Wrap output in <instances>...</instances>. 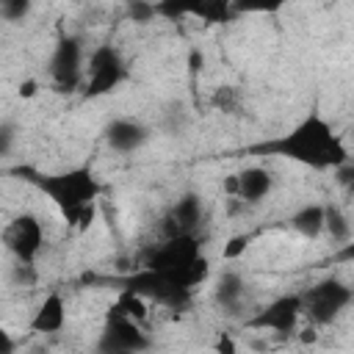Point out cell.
<instances>
[{"label": "cell", "mask_w": 354, "mask_h": 354, "mask_svg": "<svg viewBox=\"0 0 354 354\" xmlns=\"http://www.w3.org/2000/svg\"><path fill=\"white\" fill-rule=\"evenodd\" d=\"M260 149L290 158L310 169H337L348 160V152H346L340 136L318 113H310L290 133H285L282 138H277L271 144H263Z\"/></svg>", "instance_id": "6da1fadb"}, {"label": "cell", "mask_w": 354, "mask_h": 354, "mask_svg": "<svg viewBox=\"0 0 354 354\" xmlns=\"http://www.w3.org/2000/svg\"><path fill=\"white\" fill-rule=\"evenodd\" d=\"M19 174H28V180L44 191L66 216L72 224H86L91 218V205L100 194V183L88 169H72L61 174H39L30 169H17Z\"/></svg>", "instance_id": "7a4b0ae2"}, {"label": "cell", "mask_w": 354, "mask_h": 354, "mask_svg": "<svg viewBox=\"0 0 354 354\" xmlns=\"http://www.w3.org/2000/svg\"><path fill=\"white\" fill-rule=\"evenodd\" d=\"M124 290H130L141 299H149L155 304H163L169 310H185L191 304V293H194L174 277H169L163 271H152V268H138L133 277H127Z\"/></svg>", "instance_id": "3957f363"}, {"label": "cell", "mask_w": 354, "mask_h": 354, "mask_svg": "<svg viewBox=\"0 0 354 354\" xmlns=\"http://www.w3.org/2000/svg\"><path fill=\"white\" fill-rule=\"evenodd\" d=\"M124 77H127V66H124L119 50L111 47V44H100L88 55V66H86V77H83V94L86 97L108 94Z\"/></svg>", "instance_id": "277c9868"}, {"label": "cell", "mask_w": 354, "mask_h": 354, "mask_svg": "<svg viewBox=\"0 0 354 354\" xmlns=\"http://www.w3.org/2000/svg\"><path fill=\"white\" fill-rule=\"evenodd\" d=\"M50 77L58 91H75L83 86V41L80 36H61L50 55Z\"/></svg>", "instance_id": "5b68a950"}, {"label": "cell", "mask_w": 354, "mask_h": 354, "mask_svg": "<svg viewBox=\"0 0 354 354\" xmlns=\"http://www.w3.org/2000/svg\"><path fill=\"white\" fill-rule=\"evenodd\" d=\"M354 299V290L340 279H324L301 293V307L313 324H329Z\"/></svg>", "instance_id": "8992f818"}, {"label": "cell", "mask_w": 354, "mask_h": 354, "mask_svg": "<svg viewBox=\"0 0 354 354\" xmlns=\"http://www.w3.org/2000/svg\"><path fill=\"white\" fill-rule=\"evenodd\" d=\"M3 243H6V249L11 252V257H14L17 263H33L36 254L41 252L44 230H41V224L36 221V216L22 213V216H17L14 221L6 224V230H3Z\"/></svg>", "instance_id": "52a82bcc"}, {"label": "cell", "mask_w": 354, "mask_h": 354, "mask_svg": "<svg viewBox=\"0 0 354 354\" xmlns=\"http://www.w3.org/2000/svg\"><path fill=\"white\" fill-rule=\"evenodd\" d=\"M149 343L152 340L141 332L138 321H133V318L111 310L108 313V321L102 326V335H100L97 348L100 351H136V354H141V351L149 348Z\"/></svg>", "instance_id": "ba28073f"}, {"label": "cell", "mask_w": 354, "mask_h": 354, "mask_svg": "<svg viewBox=\"0 0 354 354\" xmlns=\"http://www.w3.org/2000/svg\"><path fill=\"white\" fill-rule=\"evenodd\" d=\"M205 221V202L199 194L188 191L183 194L169 213L163 216V235L166 238H185V235H196L199 227Z\"/></svg>", "instance_id": "9c48e42d"}, {"label": "cell", "mask_w": 354, "mask_h": 354, "mask_svg": "<svg viewBox=\"0 0 354 354\" xmlns=\"http://www.w3.org/2000/svg\"><path fill=\"white\" fill-rule=\"evenodd\" d=\"M301 313H304V307H301V293L279 296V299H274L266 310H260V313L249 321V326H254V329H271V332L285 335V332H293L296 318H299Z\"/></svg>", "instance_id": "30bf717a"}, {"label": "cell", "mask_w": 354, "mask_h": 354, "mask_svg": "<svg viewBox=\"0 0 354 354\" xmlns=\"http://www.w3.org/2000/svg\"><path fill=\"white\" fill-rule=\"evenodd\" d=\"M147 141H149V127L141 124L138 119H113L105 127V144L113 152L130 155V152L141 149Z\"/></svg>", "instance_id": "8fae6325"}, {"label": "cell", "mask_w": 354, "mask_h": 354, "mask_svg": "<svg viewBox=\"0 0 354 354\" xmlns=\"http://www.w3.org/2000/svg\"><path fill=\"white\" fill-rule=\"evenodd\" d=\"M238 180V188H235V196L246 205H257L263 202L268 194H271V185H274V177L266 166H249L243 171L235 174Z\"/></svg>", "instance_id": "7c38bea8"}, {"label": "cell", "mask_w": 354, "mask_h": 354, "mask_svg": "<svg viewBox=\"0 0 354 354\" xmlns=\"http://www.w3.org/2000/svg\"><path fill=\"white\" fill-rule=\"evenodd\" d=\"M64 324H66V304H64L61 293L44 296L36 315L30 318V329L39 332V335H55V332L64 329Z\"/></svg>", "instance_id": "4fadbf2b"}, {"label": "cell", "mask_w": 354, "mask_h": 354, "mask_svg": "<svg viewBox=\"0 0 354 354\" xmlns=\"http://www.w3.org/2000/svg\"><path fill=\"white\" fill-rule=\"evenodd\" d=\"M243 293H246V285H243L241 274H235V271H224L216 282V290H213L216 304L224 307V310H235L241 304Z\"/></svg>", "instance_id": "5bb4252c"}, {"label": "cell", "mask_w": 354, "mask_h": 354, "mask_svg": "<svg viewBox=\"0 0 354 354\" xmlns=\"http://www.w3.org/2000/svg\"><path fill=\"white\" fill-rule=\"evenodd\" d=\"M324 205H304L290 216V227L304 238H318L324 232Z\"/></svg>", "instance_id": "9a60e30c"}, {"label": "cell", "mask_w": 354, "mask_h": 354, "mask_svg": "<svg viewBox=\"0 0 354 354\" xmlns=\"http://www.w3.org/2000/svg\"><path fill=\"white\" fill-rule=\"evenodd\" d=\"M324 213H326V218H324V232H326L335 243L348 241V238H351V224H348L346 213H343L337 205H324Z\"/></svg>", "instance_id": "2e32d148"}, {"label": "cell", "mask_w": 354, "mask_h": 354, "mask_svg": "<svg viewBox=\"0 0 354 354\" xmlns=\"http://www.w3.org/2000/svg\"><path fill=\"white\" fill-rule=\"evenodd\" d=\"M160 124H163L166 133L180 136V133L185 130V124H188V111H185V105H183V102H169V105L160 111Z\"/></svg>", "instance_id": "e0dca14e"}, {"label": "cell", "mask_w": 354, "mask_h": 354, "mask_svg": "<svg viewBox=\"0 0 354 354\" xmlns=\"http://www.w3.org/2000/svg\"><path fill=\"white\" fill-rule=\"evenodd\" d=\"M144 301L147 299H141V296H136L130 290H122L119 299H116V304H113V310L122 313V315H127V318H133V321H144L147 318V304Z\"/></svg>", "instance_id": "ac0fdd59"}, {"label": "cell", "mask_w": 354, "mask_h": 354, "mask_svg": "<svg viewBox=\"0 0 354 354\" xmlns=\"http://www.w3.org/2000/svg\"><path fill=\"white\" fill-rule=\"evenodd\" d=\"M213 108H218V111H224V113H235V111L241 108V94H238V88H232V86L216 88V94H213Z\"/></svg>", "instance_id": "d6986e66"}, {"label": "cell", "mask_w": 354, "mask_h": 354, "mask_svg": "<svg viewBox=\"0 0 354 354\" xmlns=\"http://www.w3.org/2000/svg\"><path fill=\"white\" fill-rule=\"evenodd\" d=\"M30 14V0H0V17L6 22H22Z\"/></svg>", "instance_id": "ffe728a7"}, {"label": "cell", "mask_w": 354, "mask_h": 354, "mask_svg": "<svg viewBox=\"0 0 354 354\" xmlns=\"http://www.w3.org/2000/svg\"><path fill=\"white\" fill-rule=\"evenodd\" d=\"M127 17H130L133 22H138V25L152 22V19L158 17V6L144 3V0H133V3H127Z\"/></svg>", "instance_id": "44dd1931"}, {"label": "cell", "mask_w": 354, "mask_h": 354, "mask_svg": "<svg viewBox=\"0 0 354 354\" xmlns=\"http://www.w3.org/2000/svg\"><path fill=\"white\" fill-rule=\"evenodd\" d=\"M14 138H17V124L11 119H3L0 122V158H8L11 155Z\"/></svg>", "instance_id": "7402d4cb"}, {"label": "cell", "mask_w": 354, "mask_h": 354, "mask_svg": "<svg viewBox=\"0 0 354 354\" xmlns=\"http://www.w3.org/2000/svg\"><path fill=\"white\" fill-rule=\"evenodd\" d=\"M11 279H14L17 285H33V282H36V271H33V263H14Z\"/></svg>", "instance_id": "603a6c76"}, {"label": "cell", "mask_w": 354, "mask_h": 354, "mask_svg": "<svg viewBox=\"0 0 354 354\" xmlns=\"http://www.w3.org/2000/svg\"><path fill=\"white\" fill-rule=\"evenodd\" d=\"M335 177H337V183H340V185L354 188V160L348 158L343 166H337V169H335Z\"/></svg>", "instance_id": "cb8c5ba5"}, {"label": "cell", "mask_w": 354, "mask_h": 354, "mask_svg": "<svg viewBox=\"0 0 354 354\" xmlns=\"http://www.w3.org/2000/svg\"><path fill=\"white\" fill-rule=\"evenodd\" d=\"M158 14H166V17L177 19V17H183V8H180V6H171V3H160V6H158Z\"/></svg>", "instance_id": "d4e9b609"}, {"label": "cell", "mask_w": 354, "mask_h": 354, "mask_svg": "<svg viewBox=\"0 0 354 354\" xmlns=\"http://www.w3.org/2000/svg\"><path fill=\"white\" fill-rule=\"evenodd\" d=\"M0 340H3V348H0V354H14V348H17L14 337H11L8 332H0Z\"/></svg>", "instance_id": "484cf974"}, {"label": "cell", "mask_w": 354, "mask_h": 354, "mask_svg": "<svg viewBox=\"0 0 354 354\" xmlns=\"http://www.w3.org/2000/svg\"><path fill=\"white\" fill-rule=\"evenodd\" d=\"M19 94H22V97H33V94H36V83H33V80H25V83L19 86Z\"/></svg>", "instance_id": "4316f807"}, {"label": "cell", "mask_w": 354, "mask_h": 354, "mask_svg": "<svg viewBox=\"0 0 354 354\" xmlns=\"http://www.w3.org/2000/svg\"><path fill=\"white\" fill-rule=\"evenodd\" d=\"M196 69H202V53L191 50V72H196Z\"/></svg>", "instance_id": "83f0119b"}, {"label": "cell", "mask_w": 354, "mask_h": 354, "mask_svg": "<svg viewBox=\"0 0 354 354\" xmlns=\"http://www.w3.org/2000/svg\"><path fill=\"white\" fill-rule=\"evenodd\" d=\"M301 340H315V332H313V329H304V335H301Z\"/></svg>", "instance_id": "f1b7e54d"}, {"label": "cell", "mask_w": 354, "mask_h": 354, "mask_svg": "<svg viewBox=\"0 0 354 354\" xmlns=\"http://www.w3.org/2000/svg\"><path fill=\"white\" fill-rule=\"evenodd\" d=\"M100 354H136V351H100Z\"/></svg>", "instance_id": "f546056e"}]
</instances>
